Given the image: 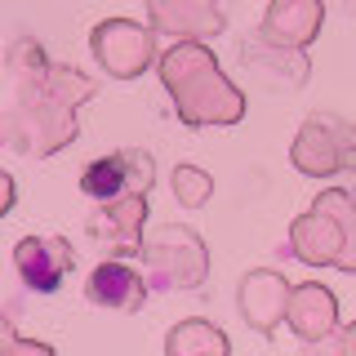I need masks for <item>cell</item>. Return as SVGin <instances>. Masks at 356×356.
Here are the masks:
<instances>
[{
  "mask_svg": "<svg viewBox=\"0 0 356 356\" xmlns=\"http://www.w3.org/2000/svg\"><path fill=\"white\" fill-rule=\"evenodd\" d=\"M44 85H49L54 94L63 98V103H72V107L89 103V98H94V89H98L89 76H81L76 67H67V63H49V72H44Z\"/></svg>",
  "mask_w": 356,
  "mask_h": 356,
  "instance_id": "cell-18",
  "label": "cell"
},
{
  "mask_svg": "<svg viewBox=\"0 0 356 356\" xmlns=\"http://www.w3.org/2000/svg\"><path fill=\"white\" fill-rule=\"evenodd\" d=\"M241 63L254 72V81L263 89H272V94H281V89H303L307 85V54L303 49H289V44H267L259 36H250L241 44Z\"/></svg>",
  "mask_w": 356,
  "mask_h": 356,
  "instance_id": "cell-9",
  "label": "cell"
},
{
  "mask_svg": "<svg viewBox=\"0 0 356 356\" xmlns=\"http://www.w3.org/2000/svg\"><path fill=\"white\" fill-rule=\"evenodd\" d=\"M352 178H356V174H352ZM348 196H352V200H356V183H352V187H348Z\"/></svg>",
  "mask_w": 356,
  "mask_h": 356,
  "instance_id": "cell-23",
  "label": "cell"
},
{
  "mask_svg": "<svg viewBox=\"0 0 356 356\" xmlns=\"http://www.w3.org/2000/svg\"><path fill=\"white\" fill-rule=\"evenodd\" d=\"M147 22L174 40H205L222 31L218 0H147Z\"/></svg>",
  "mask_w": 356,
  "mask_h": 356,
  "instance_id": "cell-12",
  "label": "cell"
},
{
  "mask_svg": "<svg viewBox=\"0 0 356 356\" xmlns=\"http://www.w3.org/2000/svg\"><path fill=\"white\" fill-rule=\"evenodd\" d=\"M14 200H18V187H14V178L0 170V218H5L9 209H14Z\"/></svg>",
  "mask_w": 356,
  "mask_h": 356,
  "instance_id": "cell-21",
  "label": "cell"
},
{
  "mask_svg": "<svg viewBox=\"0 0 356 356\" xmlns=\"http://www.w3.org/2000/svg\"><path fill=\"white\" fill-rule=\"evenodd\" d=\"M147 192H120L98 200V214L89 218V236L107 259H134L143 250V222H147Z\"/></svg>",
  "mask_w": 356,
  "mask_h": 356,
  "instance_id": "cell-7",
  "label": "cell"
},
{
  "mask_svg": "<svg viewBox=\"0 0 356 356\" xmlns=\"http://www.w3.org/2000/svg\"><path fill=\"white\" fill-rule=\"evenodd\" d=\"M81 192H85L89 200H111V196L129 192V183H125V161H120V152L98 156L94 165H85V174H81Z\"/></svg>",
  "mask_w": 356,
  "mask_h": 356,
  "instance_id": "cell-16",
  "label": "cell"
},
{
  "mask_svg": "<svg viewBox=\"0 0 356 356\" xmlns=\"http://www.w3.org/2000/svg\"><path fill=\"white\" fill-rule=\"evenodd\" d=\"M120 161H125V183H129V192H152V183H156V161H152V152L125 147V152H120Z\"/></svg>",
  "mask_w": 356,
  "mask_h": 356,
  "instance_id": "cell-19",
  "label": "cell"
},
{
  "mask_svg": "<svg viewBox=\"0 0 356 356\" xmlns=\"http://www.w3.org/2000/svg\"><path fill=\"white\" fill-rule=\"evenodd\" d=\"M289 254L307 267L356 272V200L348 187H325L303 218L289 227Z\"/></svg>",
  "mask_w": 356,
  "mask_h": 356,
  "instance_id": "cell-2",
  "label": "cell"
},
{
  "mask_svg": "<svg viewBox=\"0 0 356 356\" xmlns=\"http://www.w3.org/2000/svg\"><path fill=\"white\" fill-rule=\"evenodd\" d=\"M161 81L174 98V111L183 125L205 129V125H236L245 116V94L222 76L205 40H174L170 49L156 58Z\"/></svg>",
  "mask_w": 356,
  "mask_h": 356,
  "instance_id": "cell-1",
  "label": "cell"
},
{
  "mask_svg": "<svg viewBox=\"0 0 356 356\" xmlns=\"http://www.w3.org/2000/svg\"><path fill=\"white\" fill-rule=\"evenodd\" d=\"M321 22H325V5L321 0H272L267 18L259 22L254 36L267 44H289V49H307L321 36Z\"/></svg>",
  "mask_w": 356,
  "mask_h": 356,
  "instance_id": "cell-11",
  "label": "cell"
},
{
  "mask_svg": "<svg viewBox=\"0 0 356 356\" xmlns=\"http://www.w3.org/2000/svg\"><path fill=\"white\" fill-rule=\"evenodd\" d=\"M0 147H5V125H0Z\"/></svg>",
  "mask_w": 356,
  "mask_h": 356,
  "instance_id": "cell-24",
  "label": "cell"
},
{
  "mask_svg": "<svg viewBox=\"0 0 356 356\" xmlns=\"http://www.w3.org/2000/svg\"><path fill=\"white\" fill-rule=\"evenodd\" d=\"M85 298L94 307H107V312H138L147 303V281H143V272H134L129 263L103 259L94 272H89Z\"/></svg>",
  "mask_w": 356,
  "mask_h": 356,
  "instance_id": "cell-14",
  "label": "cell"
},
{
  "mask_svg": "<svg viewBox=\"0 0 356 356\" xmlns=\"http://www.w3.org/2000/svg\"><path fill=\"white\" fill-rule=\"evenodd\" d=\"M285 325L294 330V339H303V343H321V339H330L334 325H339V298H334L325 285H312V281L289 285Z\"/></svg>",
  "mask_w": 356,
  "mask_h": 356,
  "instance_id": "cell-13",
  "label": "cell"
},
{
  "mask_svg": "<svg viewBox=\"0 0 356 356\" xmlns=\"http://www.w3.org/2000/svg\"><path fill=\"white\" fill-rule=\"evenodd\" d=\"M165 352H170V356H227L232 343H227V334H222L218 325L192 316V321H178V325L170 330Z\"/></svg>",
  "mask_w": 356,
  "mask_h": 356,
  "instance_id": "cell-15",
  "label": "cell"
},
{
  "mask_svg": "<svg viewBox=\"0 0 356 356\" xmlns=\"http://www.w3.org/2000/svg\"><path fill=\"white\" fill-rule=\"evenodd\" d=\"M289 161L307 178L356 174V125H348L339 116H325V111H312L303 120V129L294 134Z\"/></svg>",
  "mask_w": 356,
  "mask_h": 356,
  "instance_id": "cell-5",
  "label": "cell"
},
{
  "mask_svg": "<svg viewBox=\"0 0 356 356\" xmlns=\"http://www.w3.org/2000/svg\"><path fill=\"white\" fill-rule=\"evenodd\" d=\"M49 72V67H44ZM40 76H22L18 81V107L0 111L5 125V147L22 156H54L76 138V107L63 103Z\"/></svg>",
  "mask_w": 356,
  "mask_h": 356,
  "instance_id": "cell-3",
  "label": "cell"
},
{
  "mask_svg": "<svg viewBox=\"0 0 356 356\" xmlns=\"http://www.w3.org/2000/svg\"><path fill=\"white\" fill-rule=\"evenodd\" d=\"M54 348L49 343H27V339H18L14 334V321L0 312V356H49Z\"/></svg>",
  "mask_w": 356,
  "mask_h": 356,
  "instance_id": "cell-20",
  "label": "cell"
},
{
  "mask_svg": "<svg viewBox=\"0 0 356 356\" xmlns=\"http://www.w3.org/2000/svg\"><path fill=\"white\" fill-rule=\"evenodd\" d=\"M289 285L281 272H267V267H259V272L241 276V289H236V307L245 316V325L259 330V334H276V325L285 321V303H289Z\"/></svg>",
  "mask_w": 356,
  "mask_h": 356,
  "instance_id": "cell-10",
  "label": "cell"
},
{
  "mask_svg": "<svg viewBox=\"0 0 356 356\" xmlns=\"http://www.w3.org/2000/svg\"><path fill=\"white\" fill-rule=\"evenodd\" d=\"M334 348H339V352H356V325H348V330H343V339L334 343Z\"/></svg>",
  "mask_w": 356,
  "mask_h": 356,
  "instance_id": "cell-22",
  "label": "cell"
},
{
  "mask_svg": "<svg viewBox=\"0 0 356 356\" xmlns=\"http://www.w3.org/2000/svg\"><path fill=\"white\" fill-rule=\"evenodd\" d=\"M14 267L22 276V285L36 289V294H54L67 272L76 267V254L63 236H22L14 245Z\"/></svg>",
  "mask_w": 356,
  "mask_h": 356,
  "instance_id": "cell-8",
  "label": "cell"
},
{
  "mask_svg": "<svg viewBox=\"0 0 356 356\" xmlns=\"http://www.w3.org/2000/svg\"><path fill=\"white\" fill-rule=\"evenodd\" d=\"M170 187H174V200L183 209H200L209 196H214V178H209L205 170H196V165H174Z\"/></svg>",
  "mask_w": 356,
  "mask_h": 356,
  "instance_id": "cell-17",
  "label": "cell"
},
{
  "mask_svg": "<svg viewBox=\"0 0 356 356\" xmlns=\"http://www.w3.org/2000/svg\"><path fill=\"white\" fill-rule=\"evenodd\" d=\"M89 49H94L98 67L116 81H134L161 58V31L152 22L134 18H107L89 31Z\"/></svg>",
  "mask_w": 356,
  "mask_h": 356,
  "instance_id": "cell-6",
  "label": "cell"
},
{
  "mask_svg": "<svg viewBox=\"0 0 356 356\" xmlns=\"http://www.w3.org/2000/svg\"><path fill=\"white\" fill-rule=\"evenodd\" d=\"M138 254L147 259L152 285H165V289L205 285V272H209L205 241H200L192 227H183V222H161V227H152L147 236H143Z\"/></svg>",
  "mask_w": 356,
  "mask_h": 356,
  "instance_id": "cell-4",
  "label": "cell"
}]
</instances>
